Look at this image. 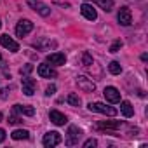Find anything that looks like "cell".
Returning a JSON list of instances; mask_svg holds the SVG:
<instances>
[{"label": "cell", "instance_id": "cell-1", "mask_svg": "<svg viewBox=\"0 0 148 148\" xmlns=\"http://www.w3.org/2000/svg\"><path fill=\"white\" fill-rule=\"evenodd\" d=\"M87 108H89L91 112H98V113H103V115H108V117H115V115L119 113L117 108H113V106H106L105 103H99V101H96V103H89Z\"/></svg>", "mask_w": 148, "mask_h": 148}, {"label": "cell", "instance_id": "cell-2", "mask_svg": "<svg viewBox=\"0 0 148 148\" xmlns=\"http://www.w3.org/2000/svg\"><path fill=\"white\" fill-rule=\"evenodd\" d=\"M82 138V131L77 127V125H70L68 127V132H66V139L64 143L68 146H73V145H79V139Z\"/></svg>", "mask_w": 148, "mask_h": 148}, {"label": "cell", "instance_id": "cell-3", "mask_svg": "<svg viewBox=\"0 0 148 148\" xmlns=\"http://www.w3.org/2000/svg\"><path fill=\"white\" fill-rule=\"evenodd\" d=\"M75 82H77L79 89L84 91V92H94V91H96V84L92 82V79H89V77H86V75H79Z\"/></svg>", "mask_w": 148, "mask_h": 148}, {"label": "cell", "instance_id": "cell-4", "mask_svg": "<svg viewBox=\"0 0 148 148\" xmlns=\"http://www.w3.org/2000/svg\"><path fill=\"white\" fill-rule=\"evenodd\" d=\"M26 4H28L35 12H38V14L44 16V18H47V16L51 14V7H49L47 4L40 2V0H26Z\"/></svg>", "mask_w": 148, "mask_h": 148}, {"label": "cell", "instance_id": "cell-5", "mask_svg": "<svg viewBox=\"0 0 148 148\" xmlns=\"http://www.w3.org/2000/svg\"><path fill=\"white\" fill-rule=\"evenodd\" d=\"M59 143H61V136H59V132H56V131H49V132H45V134H44L42 145H44L45 148L58 146Z\"/></svg>", "mask_w": 148, "mask_h": 148}, {"label": "cell", "instance_id": "cell-6", "mask_svg": "<svg viewBox=\"0 0 148 148\" xmlns=\"http://www.w3.org/2000/svg\"><path fill=\"white\" fill-rule=\"evenodd\" d=\"M117 19H119V23L122 25V26H129V25H132V14H131V9L129 7H120V11H119V14H117Z\"/></svg>", "mask_w": 148, "mask_h": 148}, {"label": "cell", "instance_id": "cell-7", "mask_svg": "<svg viewBox=\"0 0 148 148\" xmlns=\"http://www.w3.org/2000/svg\"><path fill=\"white\" fill-rule=\"evenodd\" d=\"M32 30H33V23H32L30 19H21V21H18V25H16V35H18V37H25V35H28Z\"/></svg>", "mask_w": 148, "mask_h": 148}, {"label": "cell", "instance_id": "cell-8", "mask_svg": "<svg viewBox=\"0 0 148 148\" xmlns=\"http://www.w3.org/2000/svg\"><path fill=\"white\" fill-rule=\"evenodd\" d=\"M21 87H23V92L26 96H33L35 94V89H37V82L30 77H23L21 80Z\"/></svg>", "mask_w": 148, "mask_h": 148}, {"label": "cell", "instance_id": "cell-9", "mask_svg": "<svg viewBox=\"0 0 148 148\" xmlns=\"http://www.w3.org/2000/svg\"><path fill=\"white\" fill-rule=\"evenodd\" d=\"M37 73L42 77V79H54L58 73H56V70L51 66V64H38V68H37Z\"/></svg>", "mask_w": 148, "mask_h": 148}, {"label": "cell", "instance_id": "cell-10", "mask_svg": "<svg viewBox=\"0 0 148 148\" xmlns=\"http://www.w3.org/2000/svg\"><path fill=\"white\" fill-rule=\"evenodd\" d=\"M103 94H105L106 101H110V103H119V101H120V92H119V89H117V87L108 86V87H105Z\"/></svg>", "mask_w": 148, "mask_h": 148}, {"label": "cell", "instance_id": "cell-11", "mask_svg": "<svg viewBox=\"0 0 148 148\" xmlns=\"http://www.w3.org/2000/svg\"><path fill=\"white\" fill-rule=\"evenodd\" d=\"M0 44H2L5 49H9L11 52H18L19 51V44L16 40H12L9 35H0Z\"/></svg>", "mask_w": 148, "mask_h": 148}, {"label": "cell", "instance_id": "cell-12", "mask_svg": "<svg viewBox=\"0 0 148 148\" xmlns=\"http://www.w3.org/2000/svg\"><path fill=\"white\" fill-rule=\"evenodd\" d=\"M80 12H82V16H84L86 19H89V21H94V19L98 18V12H96V9H94L91 4H82V5H80Z\"/></svg>", "mask_w": 148, "mask_h": 148}, {"label": "cell", "instance_id": "cell-13", "mask_svg": "<svg viewBox=\"0 0 148 148\" xmlns=\"http://www.w3.org/2000/svg\"><path fill=\"white\" fill-rule=\"evenodd\" d=\"M47 63H51L54 66H61V64L66 63V56L63 52H52V54L47 56Z\"/></svg>", "mask_w": 148, "mask_h": 148}, {"label": "cell", "instance_id": "cell-14", "mask_svg": "<svg viewBox=\"0 0 148 148\" xmlns=\"http://www.w3.org/2000/svg\"><path fill=\"white\" fill-rule=\"evenodd\" d=\"M49 119H51V122L56 124V125H64V124L68 122L66 117H64L61 112H58V110H51V112H49Z\"/></svg>", "mask_w": 148, "mask_h": 148}, {"label": "cell", "instance_id": "cell-15", "mask_svg": "<svg viewBox=\"0 0 148 148\" xmlns=\"http://www.w3.org/2000/svg\"><path fill=\"white\" fill-rule=\"evenodd\" d=\"M14 112L21 113V115H26V117H33L35 115V108L30 106V105H14Z\"/></svg>", "mask_w": 148, "mask_h": 148}, {"label": "cell", "instance_id": "cell-16", "mask_svg": "<svg viewBox=\"0 0 148 148\" xmlns=\"http://www.w3.org/2000/svg\"><path fill=\"white\" fill-rule=\"evenodd\" d=\"M58 44H56V40H49V38H40V40H37V42H33V47H37V49H54Z\"/></svg>", "mask_w": 148, "mask_h": 148}, {"label": "cell", "instance_id": "cell-17", "mask_svg": "<svg viewBox=\"0 0 148 148\" xmlns=\"http://www.w3.org/2000/svg\"><path fill=\"white\" fill-rule=\"evenodd\" d=\"M120 112H122L124 117H127V119H131V117L134 115V108H132V105H131L129 101H120Z\"/></svg>", "mask_w": 148, "mask_h": 148}, {"label": "cell", "instance_id": "cell-18", "mask_svg": "<svg viewBox=\"0 0 148 148\" xmlns=\"http://www.w3.org/2000/svg\"><path fill=\"white\" fill-rule=\"evenodd\" d=\"M120 125H122V122H108V120H105V122H98V124H96L98 129H119Z\"/></svg>", "mask_w": 148, "mask_h": 148}, {"label": "cell", "instance_id": "cell-19", "mask_svg": "<svg viewBox=\"0 0 148 148\" xmlns=\"http://www.w3.org/2000/svg\"><path fill=\"white\" fill-rule=\"evenodd\" d=\"M11 136H12V139H16V141H18V139H28V138H30V132H28L26 129H16Z\"/></svg>", "mask_w": 148, "mask_h": 148}, {"label": "cell", "instance_id": "cell-20", "mask_svg": "<svg viewBox=\"0 0 148 148\" xmlns=\"http://www.w3.org/2000/svg\"><path fill=\"white\" fill-rule=\"evenodd\" d=\"M94 2H96L103 11H106V12H110V11L113 9V0H94Z\"/></svg>", "mask_w": 148, "mask_h": 148}, {"label": "cell", "instance_id": "cell-21", "mask_svg": "<svg viewBox=\"0 0 148 148\" xmlns=\"http://www.w3.org/2000/svg\"><path fill=\"white\" fill-rule=\"evenodd\" d=\"M108 70H110L112 75H120L122 66H120V63H119V61H112V63L108 64Z\"/></svg>", "mask_w": 148, "mask_h": 148}, {"label": "cell", "instance_id": "cell-22", "mask_svg": "<svg viewBox=\"0 0 148 148\" xmlns=\"http://www.w3.org/2000/svg\"><path fill=\"white\" fill-rule=\"evenodd\" d=\"M66 101H68V103H70L71 106H80V105H82V99H80V98H79L77 94H73V92H71V94H68Z\"/></svg>", "mask_w": 148, "mask_h": 148}, {"label": "cell", "instance_id": "cell-23", "mask_svg": "<svg viewBox=\"0 0 148 148\" xmlns=\"http://www.w3.org/2000/svg\"><path fill=\"white\" fill-rule=\"evenodd\" d=\"M80 61H82V64H84V66H91V64H94V63H92V56H91L87 51L82 54V59H80Z\"/></svg>", "mask_w": 148, "mask_h": 148}, {"label": "cell", "instance_id": "cell-24", "mask_svg": "<svg viewBox=\"0 0 148 148\" xmlns=\"http://www.w3.org/2000/svg\"><path fill=\"white\" fill-rule=\"evenodd\" d=\"M122 47V40H115L112 45H110V52H119Z\"/></svg>", "mask_w": 148, "mask_h": 148}, {"label": "cell", "instance_id": "cell-25", "mask_svg": "<svg viewBox=\"0 0 148 148\" xmlns=\"http://www.w3.org/2000/svg\"><path fill=\"white\" fill-rule=\"evenodd\" d=\"M32 71H33V64H25L21 68V75H28V73H32Z\"/></svg>", "mask_w": 148, "mask_h": 148}, {"label": "cell", "instance_id": "cell-26", "mask_svg": "<svg viewBox=\"0 0 148 148\" xmlns=\"http://www.w3.org/2000/svg\"><path fill=\"white\" fill-rule=\"evenodd\" d=\"M98 145V141L94 139V138H91V139H87L86 143H84V148H91V146H96Z\"/></svg>", "mask_w": 148, "mask_h": 148}, {"label": "cell", "instance_id": "cell-27", "mask_svg": "<svg viewBox=\"0 0 148 148\" xmlns=\"http://www.w3.org/2000/svg\"><path fill=\"white\" fill-rule=\"evenodd\" d=\"M56 92V86H49L47 89H45V96H52Z\"/></svg>", "mask_w": 148, "mask_h": 148}, {"label": "cell", "instance_id": "cell-28", "mask_svg": "<svg viewBox=\"0 0 148 148\" xmlns=\"http://www.w3.org/2000/svg\"><path fill=\"white\" fill-rule=\"evenodd\" d=\"M19 122H21L19 117H16V115H11L9 117V124H19Z\"/></svg>", "mask_w": 148, "mask_h": 148}, {"label": "cell", "instance_id": "cell-29", "mask_svg": "<svg viewBox=\"0 0 148 148\" xmlns=\"http://www.w3.org/2000/svg\"><path fill=\"white\" fill-rule=\"evenodd\" d=\"M7 92H9V89H2V91H0V98L5 99V98H7Z\"/></svg>", "mask_w": 148, "mask_h": 148}, {"label": "cell", "instance_id": "cell-30", "mask_svg": "<svg viewBox=\"0 0 148 148\" xmlns=\"http://www.w3.org/2000/svg\"><path fill=\"white\" fill-rule=\"evenodd\" d=\"M4 139H5V131H4V129H0V143H2Z\"/></svg>", "mask_w": 148, "mask_h": 148}, {"label": "cell", "instance_id": "cell-31", "mask_svg": "<svg viewBox=\"0 0 148 148\" xmlns=\"http://www.w3.org/2000/svg\"><path fill=\"white\" fill-rule=\"evenodd\" d=\"M0 120H2V113H0Z\"/></svg>", "mask_w": 148, "mask_h": 148}, {"label": "cell", "instance_id": "cell-32", "mask_svg": "<svg viewBox=\"0 0 148 148\" xmlns=\"http://www.w3.org/2000/svg\"><path fill=\"white\" fill-rule=\"evenodd\" d=\"M0 59H2V54H0Z\"/></svg>", "mask_w": 148, "mask_h": 148}, {"label": "cell", "instance_id": "cell-33", "mask_svg": "<svg viewBox=\"0 0 148 148\" xmlns=\"http://www.w3.org/2000/svg\"><path fill=\"white\" fill-rule=\"evenodd\" d=\"M0 28H2V23H0Z\"/></svg>", "mask_w": 148, "mask_h": 148}]
</instances>
